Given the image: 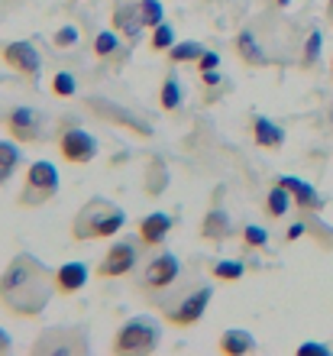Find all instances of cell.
<instances>
[{"label":"cell","instance_id":"6da1fadb","mask_svg":"<svg viewBox=\"0 0 333 356\" xmlns=\"http://www.w3.org/2000/svg\"><path fill=\"white\" fill-rule=\"evenodd\" d=\"M56 295V269L33 253H17L0 272V305L17 318H39Z\"/></svg>","mask_w":333,"mask_h":356},{"label":"cell","instance_id":"7a4b0ae2","mask_svg":"<svg viewBox=\"0 0 333 356\" xmlns=\"http://www.w3.org/2000/svg\"><path fill=\"white\" fill-rule=\"evenodd\" d=\"M123 224H127L123 207H117L113 201H107V197H91V201H84V207L74 214L72 236L78 240V243L107 240V236H113Z\"/></svg>","mask_w":333,"mask_h":356},{"label":"cell","instance_id":"3957f363","mask_svg":"<svg viewBox=\"0 0 333 356\" xmlns=\"http://www.w3.org/2000/svg\"><path fill=\"white\" fill-rule=\"evenodd\" d=\"M162 343V324L152 318H130L113 337V353L117 356H146L156 353Z\"/></svg>","mask_w":333,"mask_h":356},{"label":"cell","instance_id":"277c9868","mask_svg":"<svg viewBox=\"0 0 333 356\" xmlns=\"http://www.w3.org/2000/svg\"><path fill=\"white\" fill-rule=\"evenodd\" d=\"M211 298H213V289L204 282V285H197V289L178 295L175 301H168L165 311H162V321L172 324V327H195L197 321L204 318V311H207Z\"/></svg>","mask_w":333,"mask_h":356},{"label":"cell","instance_id":"5b68a950","mask_svg":"<svg viewBox=\"0 0 333 356\" xmlns=\"http://www.w3.org/2000/svg\"><path fill=\"white\" fill-rule=\"evenodd\" d=\"M58 195V169L52 162H33L26 172V185L19 191V207H42Z\"/></svg>","mask_w":333,"mask_h":356},{"label":"cell","instance_id":"8992f818","mask_svg":"<svg viewBox=\"0 0 333 356\" xmlns=\"http://www.w3.org/2000/svg\"><path fill=\"white\" fill-rule=\"evenodd\" d=\"M3 127H7L10 140H17L19 146H29V143H42L49 130L46 113L36 111V107H13V111L3 117Z\"/></svg>","mask_w":333,"mask_h":356},{"label":"cell","instance_id":"52a82bcc","mask_svg":"<svg viewBox=\"0 0 333 356\" xmlns=\"http://www.w3.org/2000/svg\"><path fill=\"white\" fill-rule=\"evenodd\" d=\"M88 107H91L101 120H111V123H117V127H123V130H130V133H136V136H143V140H149L152 136V123L146 120V117H139L136 111H127V107H120V104H113V101H107V97H88Z\"/></svg>","mask_w":333,"mask_h":356},{"label":"cell","instance_id":"ba28073f","mask_svg":"<svg viewBox=\"0 0 333 356\" xmlns=\"http://www.w3.org/2000/svg\"><path fill=\"white\" fill-rule=\"evenodd\" d=\"M181 279V263L175 253H159L152 256L139 275V289L143 291H168L175 282Z\"/></svg>","mask_w":333,"mask_h":356},{"label":"cell","instance_id":"9c48e42d","mask_svg":"<svg viewBox=\"0 0 333 356\" xmlns=\"http://www.w3.org/2000/svg\"><path fill=\"white\" fill-rule=\"evenodd\" d=\"M33 353H52V356H72V353H88V337L78 327H49L42 337L33 343Z\"/></svg>","mask_w":333,"mask_h":356},{"label":"cell","instance_id":"30bf717a","mask_svg":"<svg viewBox=\"0 0 333 356\" xmlns=\"http://www.w3.org/2000/svg\"><path fill=\"white\" fill-rule=\"evenodd\" d=\"M136 259H139V246L136 240H120V243H113L104 259L97 263V279H123V275H130L136 269Z\"/></svg>","mask_w":333,"mask_h":356},{"label":"cell","instance_id":"8fae6325","mask_svg":"<svg viewBox=\"0 0 333 356\" xmlns=\"http://www.w3.org/2000/svg\"><path fill=\"white\" fill-rule=\"evenodd\" d=\"M58 152L72 165H88L97 156V140L88 130H81V127H65L58 133Z\"/></svg>","mask_w":333,"mask_h":356},{"label":"cell","instance_id":"7c38bea8","mask_svg":"<svg viewBox=\"0 0 333 356\" xmlns=\"http://www.w3.org/2000/svg\"><path fill=\"white\" fill-rule=\"evenodd\" d=\"M0 56L13 72H19L23 78H39V68H42V58H39L36 46L33 42H10V46L0 49Z\"/></svg>","mask_w":333,"mask_h":356},{"label":"cell","instance_id":"4fadbf2b","mask_svg":"<svg viewBox=\"0 0 333 356\" xmlns=\"http://www.w3.org/2000/svg\"><path fill=\"white\" fill-rule=\"evenodd\" d=\"M172 227H175L172 217L162 214V211H152V214H146L139 220V243L149 246V250H156V246L165 243V236L172 234Z\"/></svg>","mask_w":333,"mask_h":356},{"label":"cell","instance_id":"5bb4252c","mask_svg":"<svg viewBox=\"0 0 333 356\" xmlns=\"http://www.w3.org/2000/svg\"><path fill=\"white\" fill-rule=\"evenodd\" d=\"M113 29L117 33H123V36L130 39V42H136L139 33H143V17H139V7L136 3H127V0H117V7H113Z\"/></svg>","mask_w":333,"mask_h":356},{"label":"cell","instance_id":"9a60e30c","mask_svg":"<svg viewBox=\"0 0 333 356\" xmlns=\"http://www.w3.org/2000/svg\"><path fill=\"white\" fill-rule=\"evenodd\" d=\"M278 185H285L288 191H291V197H295V207H301V211H320V207H324V197L317 195V188L307 185V181H301V178H295V175H278Z\"/></svg>","mask_w":333,"mask_h":356},{"label":"cell","instance_id":"2e32d148","mask_svg":"<svg viewBox=\"0 0 333 356\" xmlns=\"http://www.w3.org/2000/svg\"><path fill=\"white\" fill-rule=\"evenodd\" d=\"M88 282V266L84 263H65L56 269V295L68 298V295H78Z\"/></svg>","mask_w":333,"mask_h":356},{"label":"cell","instance_id":"e0dca14e","mask_svg":"<svg viewBox=\"0 0 333 356\" xmlns=\"http://www.w3.org/2000/svg\"><path fill=\"white\" fill-rule=\"evenodd\" d=\"M201 236L204 240H213V243H223L227 236H233L230 214H227L223 207H211L207 217H204V224H201Z\"/></svg>","mask_w":333,"mask_h":356},{"label":"cell","instance_id":"ac0fdd59","mask_svg":"<svg viewBox=\"0 0 333 356\" xmlns=\"http://www.w3.org/2000/svg\"><path fill=\"white\" fill-rule=\"evenodd\" d=\"M217 350H220L223 356H250L252 350H256V337L243 327H230V330H223Z\"/></svg>","mask_w":333,"mask_h":356},{"label":"cell","instance_id":"d6986e66","mask_svg":"<svg viewBox=\"0 0 333 356\" xmlns=\"http://www.w3.org/2000/svg\"><path fill=\"white\" fill-rule=\"evenodd\" d=\"M252 140H256L259 149H282L285 146V130L268 117H256L252 120Z\"/></svg>","mask_w":333,"mask_h":356},{"label":"cell","instance_id":"ffe728a7","mask_svg":"<svg viewBox=\"0 0 333 356\" xmlns=\"http://www.w3.org/2000/svg\"><path fill=\"white\" fill-rule=\"evenodd\" d=\"M291 204H295V197H291V191H288L285 185H272L266 191V217L268 220H282V217L291 211Z\"/></svg>","mask_w":333,"mask_h":356},{"label":"cell","instance_id":"44dd1931","mask_svg":"<svg viewBox=\"0 0 333 356\" xmlns=\"http://www.w3.org/2000/svg\"><path fill=\"white\" fill-rule=\"evenodd\" d=\"M233 49H236V56L246 62V65H252V68H262L268 62L266 58V52H262V46L256 42V36H252L250 29H243L240 36H236V42H233Z\"/></svg>","mask_w":333,"mask_h":356},{"label":"cell","instance_id":"7402d4cb","mask_svg":"<svg viewBox=\"0 0 333 356\" xmlns=\"http://www.w3.org/2000/svg\"><path fill=\"white\" fill-rule=\"evenodd\" d=\"M204 56V46L195 42V39H188V42H175V46L168 49V62L172 65H191L197 58Z\"/></svg>","mask_w":333,"mask_h":356},{"label":"cell","instance_id":"603a6c76","mask_svg":"<svg viewBox=\"0 0 333 356\" xmlns=\"http://www.w3.org/2000/svg\"><path fill=\"white\" fill-rule=\"evenodd\" d=\"M243 275H246V266L240 259H217V263H211V279L217 282H240Z\"/></svg>","mask_w":333,"mask_h":356},{"label":"cell","instance_id":"cb8c5ba5","mask_svg":"<svg viewBox=\"0 0 333 356\" xmlns=\"http://www.w3.org/2000/svg\"><path fill=\"white\" fill-rule=\"evenodd\" d=\"M178 104H181V85H178L175 75H168L162 81V88H159V107L165 113H172V111H178Z\"/></svg>","mask_w":333,"mask_h":356},{"label":"cell","instance_id":"d4e9b609","mask_svg":"<svg viewBox=\"0 0 333 356\" xmlns=\"http://www.w3.org/2000/svg\"><path fill=\"white\" fill-rule=\"evenodd\" d=\"M139 17L149 29H156L159 23H165V10H162V0H136Z\"/></svg>","mask_w":333,"mask_h":356},{"label":"cell","instance_id":"484cf974","mask_svg":"<svg viewBox=\"0 0 333 356\" xmlns=\"http://www.w3.org/2000/svg\"><path fill=\"white\" fill-rule=\"evenodd\" d=\"M117 49H120V33H117V29H104V33H97V39H94V56L107 58V56H113Z\"/></svg>","mask_w":333,"mask_h":356},{"label":"cell","instance_id":"4316f807","mask_svg":"<svg viewBox=\"0 0 333 356\" xmlns=\"http://www.w3.org/2000/svg\"><path fill=\"white\" fill-rule=\"evenodd\" d=\"M165 185H168L165 165H162L159 159H152V162H149V181H146V191H149V195H162V191H165Z\"/></svg>","mask_w":333,"mask_h":356},{"label":"cell","instance_id":"83f0119b","mask_svg":"<svg viewBox=\"0 0 333 356\" xmlns=\"http://www.w3.org/2000/svg\"><path fill=\"white\" fill-rule=\"evenodd\" d=\"M152 52H168V49L175 46V29L168 26V23H159L156 29H152Z\"/></svg>","mask_w":333,"mask_h":356},{"label":"cell","instance_id":"f1b7e54d","mask_svg":"<svg viewBox=\"0 0 333 356\" xmlns=\"http://www.w3.org/2000/svg\"><path fill=\"white\" fill-rule=\"evenodd\" d=\"M320 46H324V36H320V29H311L307 33V42H304V58H301V65L311 68L320 58Z\"/></svg>","mask_w":333,"mask_h":356},{"label":"cell","instance_id":"f546056e","mask_svg":"<svg viewBox=\"0 0 333 356\" xmlns=\"http://www.w3.org/2000/svg\"><path fill=\"white\" fill-rule=\"evenodd\" d=\"M266 243H268V230H266V227H256V224L243 227V246H246V250H262Z\"/></svg>","mask_w":333,"mask_h":356},{"label":"cell","instance_id":"4dcf8cb0","mask_svg":"<svg viewBox=\"0 0 333 356\" xmlns=\"http://www.w3.org/2000/svg\"><path fill=\"white\" fill-rule=\"evenodd\" d=\"M74 91H78V81H74L72 72H56V78H52V94H56V97H74Z\"/></svg>","mask_w":333,"mask_h":356},{"label":"cell","instance_id":"1f68e13d","mask_svg":"<svg viewBox=\"0 0 333 356\" xmlns=\"http://www.w3.org/2000/svg\"><path fill=\"white\" fill-rule=\"evenodd\" d=\"M0 165H3V169H17L19 165V143L17 140H0Z\"/></svg>","mask_w":333,"mask_h":356},{"label":"cell","instance_id":"d6a6232c","mask_svg":"<svg viewBox=\"0 0 333 356\" xmlns=\"http://www.w3.org/2000/svg\"><path fill=\"white\" fill-rule=\"evenodd\" d=\"M52 42H56V49H72L74 42H78V29H74V26H62L56 36H52Z\"/></svg>","mask_w":333,"mask_h":356},{"label":"cell","instance_id":"836d02e7","mask_svg":"<svg viewBox=\"0 0 333 356\" xmlns=\"http://www.w3.org/2000/svg\"><path fill=\"white\" fill-rule=\"evenodd\" d=\"M195 65H197V72H211V68H220V56H217V52H207V49H204V56L197 58Z\"/></svg>","mask_w":333,"mask_h":356},{"label":"cell","instance_id":"e575fe53","mask_svg":"<svg viewBox=\"0 0 333 356\" xmlns=\"http://www.w3.org/2000/svg\"><path fill=\"white\" fill-rule=\"evenodd\" d=\"M304 234H307V220H298V224H291V227L285 230V240L291 243V240H301Z\"/></svg>","mask_w":333,"mask_h":356},{"label":"cell","instance_id":"d590c367","mask_svg":"<svg viewBox=\"0 0 333 356\" xmlns=\"http://www.w3.org/2000/svg\"><path fill=\"white\" fill-rule=\"evenodd\" d=\"M298 353H301V356H304V353L327 356V353H330V347H327V343H301V347H298Z\"/></svg>","mask_w":333,"mask_h":356},{"label":"cell","instance_id":"8d00e7d4","mask_svg":"<svg viewBox=\"0 0 333 356\" xmlns=\"http://www.w3.org/2000/svg\"><path fill=\"white\" fill-rule=\"evenodd\" d=\"M201 81L207 88H211V85H220V72H217V68H211V72H201Z\"/></svg>","mask_w":333,"mask_h":356},{"label":"cell","instance_id":"74e56055","mask_svg":"<svg viewBox=\"0 0 333 356\" xmlns=\"http://www.w3.org/2000/svg\"><path fill=\"white\" fill-rule=\"evenodd\" d=\"M13 347V340H10L7 330H0V353H7V350Z\"/></svg>","mask_w":333,"mask_h":356},{"label":"cell","instance_id":"f35d334b","mask_svg":"<svg viewBox=\"0 0 333 356\" xmlns=\"http://www.w3.org/2000/svg\"><path fill=\"white\" fill-rule=\"evenodd\" d=\"M10 175H13V172H10V169H3V165H0V185H3V181H7Z\"/></svg>","mask_w":333,"mask_h":356},{"label":"cell","instance_id":"ab89813d","mask_svg":"<svg viewBox=\"0 0 333 356\" xmlns=\"http://www.w3.org/2000/svg\"><path fill=\"white\" fill-rule=\"evenodd\" d=\"M288 3H291V0H278V7H288Z\"/></svg>","mask_w":333,"mask_h":356},{"label":"cell","instance_id":"60d3db41","mask_svg":"<svg viewBox=\"0 0 333 356\" xmlns=\"http://www.w3.org/2000/svg\"><path fill=\"white\" fill-rule=\"evenodd\" d=\"M330 17H333V0H330Z\"/></svg>","mask_w":333,"mask_h":356}]
</instances>
